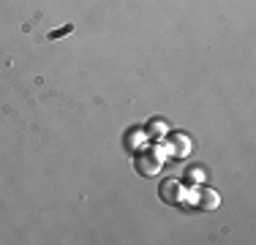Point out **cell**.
<instances>
[{"mask_svg":"<svg viewBox=\"0 0 256 245\" xmlns=\"http://www.w3.org/2000/svg\"><path fill=\"white\" fill-rule=\"evenodd\" d=\"M148 144V134H144V128H131V134H126V147L128 150H139V147Z\"/></svg>","mask_w":256,"mask_h":245,"instance_id":"6","label":"cell"},{"mask_svg":"<svg viewBox=\"0 0 256 245\" xmlns=\"http://www.w3.org/2000/svg\"><path fill=\"white\" fill-rule=\"evenodd\" d=\"M169 131H172V128H169V122L164 118H153V120H148V126H144V134H148V139H153V142H164Z\"/></svg>","mask_w":256,"mask_h":245,"instance_id":"5","label":"cell"},{"mask_svg":"<svg viewBox=\"0 0 256 245\" xmlns=\"http://www.w3.org/2000/svg\"><path fill=\"white\" fill-rule=\"evenodd\" d=\"M202 180H204V169L202 166H191L186 172V182H188V186H199Z\"/></svg>","mask_w":256,"mask_h":245,"instance_id":"7","label":"cell"},{"mask_svg":"<svg viewBox=\"0 0 256 245\" xmlns=\"http://www.w3.org/2000/svg\"><path fill=\"white\" fill-rule=\"evenodd\" d=\"M164 166V150L161 144L153 142V147H139V150H134V169H136V174L142 177H156L158 172Z\"/></svg>","mask_w":256,"mask_h":245,"instance_id":"1","label":"cell"},{"mask_svg":"<svg viewBox=\"0 0 256 245\" xmlns=\"http://www.w3.org/2000/svg\"><path fill=\"white\" fill-rule=\"evenodd\" d=\"M158 196H161L164 204H182L186 202V186H182L180 180H174V177H166V180H161V186H158Z\"/></svg>","mask_w":256,"mask_h":245,"instance_id":"4","label":"cell"},{"mask_svg":"<svg viewBox=\"0 0 256 245\" xmlns=\"http://www.w3.org/2000/svg\"><path fill=\"white\" fill-rule=\"evenodd\" d=\"M186 196H188L191 204L199 207V210H218V207H221L218 191H212V188H207V186H191V191H186Z\"/></svg>","mask_w":256,"mask_h":245,"instance_id":"3","label":"cell"},{"mask_svg":"<svg viewBox=\"0 0 256 245\" xmlns=\"http://www.w3.org/2000/svg\"><path fill=\"white\" fill-rule=\"evenodd\" d=\"M164 150V156H172V158H188L191 156V136L182 131H169L164 142H158Z\"/></svg>","mask_w":256,"mask_h":245,"instance_id":"2","label":"cell"}]
</instances>
